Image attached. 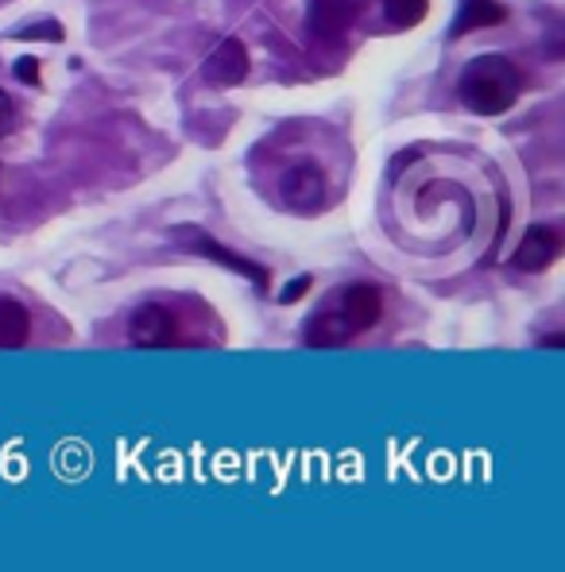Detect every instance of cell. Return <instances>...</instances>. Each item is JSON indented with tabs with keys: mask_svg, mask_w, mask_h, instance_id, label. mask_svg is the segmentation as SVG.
Instances as JSON below:
<instances>
[{
	"mask_svg": "<svg viewBox=\"0 0 565 572\" xmlns=\"http://www.w3.org/2000/svg\"><path fill=\"white\" fill-rule=\"evenodd\" d=\"M252 62H249V47L241 39H221L214 50H209L206 67H201V78L217 90H233L249 78Z\"/></svg>",
	"mask_w": 565,
	"mask_h": 572,
	"instance_id": "obj_4",
	"label": "cell"
},
{
	"mask_svg": "<svg viewBox=\"0 0 565 572\" xmlns=\"http://www.w3.org/2000/svg\"><path fill=\"white\" fill-rule=\"evenodd\" d=\"M542 345H546V349H562L565 337H557V332H554V337H546V340H542Z\"/></svg>",
	"mask_w": 565,
	"mask_h": 572,
	"instance_id": "obj_16",
	"label": "cell"
},
{
	"mask_svg": "<svg viewBox=\"0 0 565 572\" xmlns=\"http://www.w3.org/2000/svg\"><path fill=\"white\" fill-rule=\"evenodd\" d=\"M353 24V0H314L310 4L307 27L314 39H342Z\"/></svg>",
	"mask_w": 565,
	"mask_h": 572,
	"instance_id": "obj_8",
	"label": "cell"
},
{
	"mask_svg": "<svg viewBox=\"0 0 565 572\" xmlns=\"http://www.w3.org/2000/svg\"><path fill=\"white\" fill-rule=\"evenodd\" d=\"M504 20H507V9L499 0H465V9L458 12V24H453V35L496 27V24H504Z\"/></svg>",
	"mask_w": 565,
	"mask_h": 572,
	"instance_id": "obj_11",
	"label": "cell"
},
{
	"mask_svg": "<svg viewBox=\"0 0 565 572\" xmlns=\"http://www.w3.org/2000/svg\"><path fill=\"white\" fill-rule=\"evenodd\" d=\"M380 12H383V24H388L391 32H411V27H418L426 20L430 0H383Z\"/></svg>",
	"mask_w": 565,
	"mask_h": 572,
	"instance_id": "obj_12",
	"label": "cell"
},
{
	"mask_svg": "<svg viewBox=\"0 0 565 572\" xmlns=\"http://www.w3.org/2000/svg\"><path fill=\"white\" fill-rule=\"evenodd\" d=\"M333 306L349 317V325L360 337V332H368L383 317V294L372 282H353V287H345V291L333 299Z\"/></svg>",
	"mask_w": 565,
	"mask_h": 572,
	"instance_id": "obj_6",
	"label": "cell"
},
{
	"mask_svg": "<svg viewBox=\"0 0 565 572\" xmlns=\"http://www.w3.org/2000/svg\"><path fill=\"white\" fill-rule=\"evenodd\" d=\"M32 337V314L16 299H0V349H24Z\"/></svg>",
	"mask_w": 565,
	"mask_h": 572,
	"instance_id": "obj_10",
	"label": "cell"
},
{
	"mask_svg": "<svg viewBox=\"0 0 565 572\" xmlns=\"http://www.w3.org/2000/svg\"><path fill=\"white\" fill-rule=\"evenodd\" d=\"M557 256H562V233H557L554 224H534V229H527L523 241H519L516 267L527 275H539L546 271V267H554Z\"/></svg>",
	"mask_w": 565,
	"mask_h": 572,
	"instance_id": "obj_5",
	"label": "cell"
},
{
	"mask_svg": "<svg viewBox=\"0 0 565 572\" xmlns=\"http://www.w3.org/2000/svg\"><path fill=\"white\" fill-rule=\"evenodd\" d=\"M279 194L282 206L295 209V213H318L325 206V194H330V178L318 163L299 159L279 175Z\"/></svg>",
	"mask_w": 565,
	"mask_h": 572,
	"instance_id": "obj_2",
	"label": "cell"
},
{
	"mask_svg": "<svg viewBox=\"0 0 565 572\" xmlns=\"http://www.w3.org/2000/svg\"><path fill=\"white\" fill-rule=\"evenodd\" d=\"M183 241H191V248H198V252H206L214 264H224V267H233V271H241L244 279H252L260 287V291H267V271L260 264H249V259H241L237 252H229V248H221V244H214L209 241L206 233H183Z\"/></svg>",
	"mask_w": 565,
	"mask_h": 572,
	"instance_id": "obj_9",
	"label": "cell"
},
{
	"mask_svg": "<svg viewBox=\"0 0 565 572\" xmlns=\"http://www.w3.org/2000/svg\"><path fill=\"white\" fill-rule=\"evenodd\" d=\"M523 93V74L511 59L504 55H476L465 70H461L458 97L465 101L481 117H499L516 105Z\"/></svg>",
	"mask_w": 565,
	"mask_h": 572,
	"instance_id": "obj_1",
	"label": "cell"
},
{
	"mask_svg": "<svg viewBox=\"0 0 565 572\" xmlns=\"http://www.w3.org/2000/svg\"><path fill=\"white\" fill-rule=\"evenodd\" d=\"M16 128V105H12L9 90H0V140Z\"/></svg>",
	"mask_w": 565,
	"mask_h": 572,
	"instance_id": "obj_13",
	"label": "cell"
},
{
	"mask_svg": "<svg viewBox=\"0 0 565 572\" xmlns=\"http://www.w3.org/2000/svg\"><path fill=\"white\" fill-rule=\"evenodd\" d=\"M128 337L136 349H175L178 345V317L159 302H148L128 322Z\"/></svg>",
	"mask_w": 565,
	"mask_h": 572,
	"instance_id": "obj_3",
	"label": "cell"
},
{
	"mask_svg": "<svg viewBox=\"0 0 565 572\" xmlns=\"http://www.w3.org/2000/svg\"><path fill=\"white\" fill-rule=\"evenodd\" d=\"M16 78L24 85H39V62H35V59H20L16 62Z\"/></svg>",
	"mask_w": 565,
	"mask_h": 572,
	"instance_id": "obj_14",
	"label": "cell"
},
{
	"mask_svg": "<svg viewBox=\"0 0 565 572\" xmlns=\"http://www.w3.org/2000/svg\"><path fill=\"white\" fill-rule=\"evenodd\" d=\"M353 337H357V329H353L349 317L333 306V302L322 310V314L310 317V325H307V345L310 349H337V345H349Z\"/></svg>",
	"mask_w": 565,
	"mask_h": 572,
	"instance_id": "obj_7",
	"label": "cell"
},
{
	"mask_svg": "<svg viewBox=\"0 0 565 572\" xmlns=\"http://www.w3.org/2000/svg\"><path fill=\"white\" fill-rule=\"evenodd\" d=\"M307 287H310V279H307V275H302V279H295V282H291V291H282V294H279V302H295V299H302V294H307Z\"/></svg>",
	"mask_w": 565,
	"mask_h": 572,
	"instance_id": "obj_15",
	"label": "cell"
}]
</instances>
